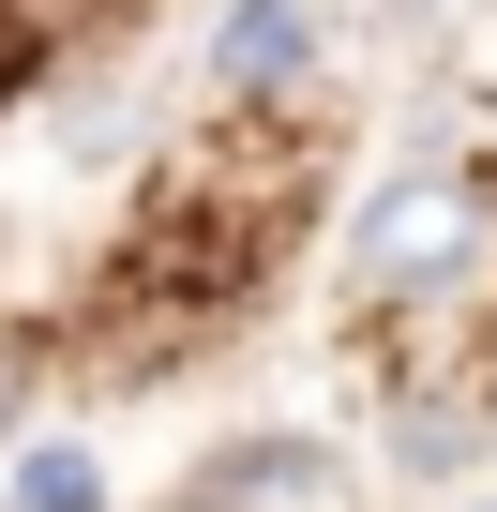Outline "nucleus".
Here are the masks:
<instances>
[{
    "label": "nucleus",
    "mask_w": 497,
    "mask_h": 512,
    "mask_svg": "<svg viewBox=\"0 0 497 512\" xmlns=\"http://www.w3.org/2000/svg\"><path fill=\"white\" fill-rule=\"evenodd\" d=\"M362 287L377 302H407V317H437V302H467L482 272H497V196L467 181V166H407L377 211H362Z\"/></svg>",
    "instance_id": "obj_1"
},
{
    "label": "nucleus",
    "mask_w": 497,
    "mask_h": 512,
    "mask_svg": "<svg viewBox=\"0 0 497 512\" xmlns=\"http://www.w3.org/2000/svg\"><path fill=\"white\" fill-rule=\"evenodd\" d=\"M317 61V16L302 0H226V31H211V91H272Z\"/></svg>",
    "instance_id": "obj_2"
},
{
    "label": "nucleus",
    "mask_w": 497,
    "mask_h": 512,
    "mask_svg": "<svg viewBox=\"0 0 497 512\" xmlns=\"http://www.w3.org/2000/svg\"><path fill=\"white\" fill-rule=\"evenodd\" d=\"M272 482H332V467H317L302 437H257V452H211V467H196L181 497H196V512H257Z\"/></svg>",
    "instance_id": "obj_3"
},
{
    "label": "nucleus",
    "mask_w": 497,
    "mask_h": 512,
    "mask_svg": "<svg viewBox=\"0 0 497 512\" xmlns=\"http://www.w3.org/2000/svg\"><path fill=\"white\" fill-rule=\"evenodd\" d=\"M16 512H106V467H91L76 437H46V452L16 467Z\"/></svg>",
    "instance_id": "obj_4"
},
{
    "label": "nucleus",
    "mask_w": 497,
    "mask_h": 512,
    "mask_svg": "<svg viewBox=\"0 0 497 512\" xmlns=\"http://www.w3.org/2000/svg\"><path fill=\"white\" fill-rule=\"evenodd\" d=\"M0 422H16V347H0Z\"/></svg>",
    "instance_id": "obj_5"
}]
</instances>
